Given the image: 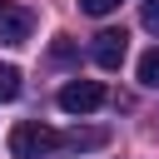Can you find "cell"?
I'll use <instances>...</instances> for the list:
<instances>
[{
    "label": "cell",
    "instance_id": "cell-8",
    "mask_svg": "<svg viewBox=\"0 0 159 159\" xmlns=\"http://www.w3.org/2000/svg\"><path fill=\"white\" fill-rule=\"evenodd\" d=\"M139 20H144V30H149V35H159V0H144Z\"/></svg>",
    "mask_w": 159,
    "mask_h": 159
},
{
    "label": "cell",
    "instance_id": "cell-1",
    "mask_svg": "<svg viewBox=\"0 0 159 159\" xmlns=\"http://www.w3.org/2000/svg\"><path fill=\"white\" fill-rule=\"evenodd\" d=\"M55 149H60V134L40 119H25V124L10 129V154L15 159H50Z\"/></svg>",
    "mask_w": 159,
    "mask_h": 159
},
{
    "label": "cell",
    "instance_id": "cell-2",
    "mask_svg": "<svg viewBox=\"0 0 159 159\" xmlns=\"http://www.w3.org/2000/svg\"><path fill=\"white\" fill-rule=\"evenodd\" d=\"M104 104V84L99 80H70L65 89H60V109L65 114H89V109H99Z\"/></svg>",
    "mask_w": 159,
    "mask_h": 159
},
{
    "label": "cell",
    "instance_id": "cell-3",
    "mask_svg": "<svg viewBox=\"0 0 159 159\" xmlns=\"http://www.w3.org/2000/svg\"><path fill=\"white\" fill-rule=\"evenodd\" d=\"M35 30V15L15 0H0V45H25Z\"/></svg>",
    "mask_w": 159,
    "mask_h": 159
},
{
    "label": "cell",
    "instance_id": "cell-7",
    "mask_svg": "<svg viewBox=\"0 0 159 159\" xmlns=\"http://www.w3.org/2000/svg\"><path fill=\"white\" fill-rule=\"evenodd\" d=\"M15 94H20V70L0 65V99H15Z\"/></svg>",
    "mask_w": 159,
    "mask_h": 159
},
{
    "label": "cell",
    "instance_id": "cell-5",
    "mask_svg": "<svg viewBox=\"0 0 159 159\" xmlns=\"http://www.w3.org/2000/svg\"><path fill=\"white\" fill-rule=\"evenodd\" d=\"M60 144L65 149H99V144H109V129H70V134H60Z\"/></svg>",
    "mask_w": 159,
    "mask_h": 159
},
{
    "label": "cell",
    "instance_id": "cell-10",
    "mask_svg": "<svg viewBox=\"0 0 159 159\" xmlns=\"http://www.w3.org/2000/svg\"><path fill=\"white\" fill-rule=\"evenodd\" d=\"M55 60H75V45H70V35H60V40H55Z\"/></svg>",
    "mask_w": 159,
    "mask_h": 159
},
{
    "label": "cell",
    "instance_id": "cell-6",
    "mask_svg": "<svg viewBox=\"0 0 159 159\" xmlns=\"http://www.w3.org/2000/svg\"><path fill=\"white\" fill-rule=\"evenodd\" d=\"M139 84H149V89H159V45L139 55Z\"/></svg>",
    "mask_w": 159,
    "mask_h": 159
},
{
    "label": "cell",
    "instance_id": "cell-4",
    "mask_svg": "<svg viewBox=\"0 0 159 159\" xmlns=\"http://www.w3.org/2000/svg\"><path fill=\"white\" fill-rule=\"evenodd\" d=\"M89 55H94L99 70H119L124 55H129V35H124V30H99L94 45H89Z\"/></svg>",
    "mask_w": 159,
    "mask_h": 159
},
{
    "label": "cell",
    "instance_id": "cell-9",
    "mask_svg": "<svg viewBox=\"0 0 159 159\" xmlns=\"http://www.w3.org/2000/svg\"><path fill=\"white\" fill-rule=\"evenodd\" d=\"M124 0H80V10L84 15H109V10H119Z\"/></svg>",
    "mask_w": 159,
    "mask_h": 159
}]
</instances>
